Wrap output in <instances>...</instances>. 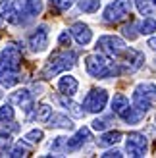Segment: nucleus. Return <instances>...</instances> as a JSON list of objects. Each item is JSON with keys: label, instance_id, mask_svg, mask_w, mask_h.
Here are the masks:
<instances>
[{"label": "nucleus", "instance_id": "obj_1", "mask_svg": "<svg viewBox=\"0 0 156 158\" xmlns=\"http://www.w3.org/2000/svg\"><path fill=\"white\" fill-rule=\"evenodd\" d=\"M43 12V0H2L0 19L12 25H27Z\"/></svg>", "mask_w": 156, "mask_h": 158}, {"label": "nucleus", "instance_id": "obj_2", "mask_svg": "<svg viewBox=\"0 0 156 158\" xmlns=\"http://www.w3.org/2000/svg\"><path fill=\"white\" fill-rule=\"evenodd\" d=\"M21 72V48L18 44H6V48L0 54V83L2 87H10L19 83Z\"/></svg>", "mask_w": 156, "mask_h": 158}, {"label": "nucleus", "instance_id": "obj_3", "mask_svg": "<svg viewBox=\"0 0 156 158\" xmlns=\"http://www.w3.org/2000/svg\"><path fill=\"white\" fill-rule=\"evenodd\" d=\"M85 69L95 79H108V77L120 75L118 62H114L110 56H106L102 52H95L85 58Z\"/></svg>", "mask_w": 156, "mask_h": 158}, {"label": "nucleus", "instance_id": "obj_4", "mask_svg": "<svg viewBox=\"0 0 156 158\" xmlns=\"http://www.w3.org/2000/svg\"><path fill=\"white\" fill-rule=\"evenodd\" d=\"M77 62V52L72 50V48H64V50H56L48 58L46 66L43 69V75L44 79H52L56 77L58 73H64L68 69H72Z\"/></svg>", "mask_w": 156, "mask_h": 158}, {"label": "nucleus", "instance_id": "obj_5", "mask_svg": "<svg viewBox=\"0 0 156 158\" xmlns=\"http://www.w3.org/2000/svg\"><path fill=\"white\" fill-rule=\"evenodd\" d=\"M112 112L118 116L120 120L125 122L127 125H137L139 122L143 120V114L139 112L135 106L129 104V98L123 93L114 94V98H112Z\"/></svg>", "mask_w": 156, "mask_h": 158}, {"label": "nucleus", "instance_id": "obj_6", "mask_svg": "<svg viewBox=\"0 0 156 158\" xmlns=\"http://www.w3.org/2000/svg\"><path fill=\"white\" fill-rule=\"evenodd\" d=\"M156 102V85L152 83H139L133 91V106L141 114H146Z\"/></svg>", "mask_w": 156, "mask_h": 158}, {"label": "nucleus", "instance_id": "obj_7", "mask_svg": "<svg viewBox=\"0 0 156 158\" xmlns=\"http://www.w3.org/2000/svg\"><path fill=\"white\" fill-rule=\"evenodd\" d=\"M131 8H133V0H114L112 4L106 6L102 21L104 23H120L131 15Z\"/></svg>", "mask_w": 156, "mask_h": 158}, {"label": "nucleus", "instance_id": "obj_8", "mask_svg": "<svg viewBox=\"0 0 156 158\" xmlns=\"http://www.w3.org/2000/svg\"><path fill=\"white\" fill-rule=\"evenodd\" d=\"M120 73H133L137 72L139 68H141L145 64V54L141 50H135V48H129V46H125L123 48V52L120 54Z\"/></svg>", "mask_w": 156, "mask_h": 158}, {"label": "nucleus", "instance_id": "obj_9", "mask_svg": "<svg viewBox=\"0 0 156 158\" xmlns=\"http://www.w3.org/2000/svg\"><path fill=\"white\" fill-rule=\"evenodd\" d=\"M125 48V41L116 35H102L96 41V52H102L110 58H118Z\"/></svg>", "mask_w": 156, "mask_h": 158}, {"label": "nucleus", "instance_id": "obj_10", "mask_svg": "<svg viewBox=\"0 0 156 158\" xmlns=\"http://www.w3.org/2000/svg\"><path fill=\"white\" fill-rule=\"evenodd\" d=\"M106 102H108V93L104 89H92V91L87 93V97H85L83 108H85V112L100 114L106 108Z\"/></svg>", "mask_w": 156, "mask_h": 158}, {"label": "nucleus", "instance_id": "obj_11", "mask_svg": "<svg viewBox=\"0 0 156 158\" xmlns=\"http://www.w3.org/2000/svg\"><path fill=\"white\" fill-rule=\"evenodd\" d=\"M125 151L129 156L133 158H141L146 154V151H149V141H146V137L143 135V133H129L127 135V141H125Z\"/></svg>", "mask_w": 156, "mask_h": 158}, {"label": "nucleus", "instance_id": "obj_12", "mask_svg": "<svg viewBox=\"0 0 156 158\" xmlns=\"http://www.w3.org/2000/svg\"><path fill=\"white\" fill-rule=\"evenodd\" d=\"M27 44L33 52H43L46 46H48V29H46V25L37 27L33 33L27 37Z\"/></svg>", "mask_w": 156, "mask_h": 158}, {"label": "nucleus", "instance_id": "obj_13", "mask_svg": "<svg viewBox=\"0 0 156 158\" xmlns=\"http://www.w3.org/2000/svg\"><path fill=\"white\" fill-rule=\"evenodd\" d=\"M10 102L15 104V106H19V108H23L25 114H29L31 110H33V106H35L33 93H31L29 89H18L15 93H12L10 94Z\"/></svg>", "mask_w": 156, "mask_h": 158}, {"label": "nucleus", "instance_id": "obj_14", "mask_svg": "<svg viewBox=\"0 0 156 158\" xmlns=\"http://www.w3.org/2000/svg\"><path fill=\"white\" fill-rule=\"evenodd\" d=\"M89 139H91V129H89V127H81V129H77V133H75L73 137L66 139V147H64V151H66V152L79 151V148H83V145H87V143H89Z\"/></svg>", "mask_w": 156, "mask_h": 158}, {"label": "nucleus", "instance_id": "obj_15", "mask_svg": "<svg viewBox=\"0 0 156 158\" xmlns=\"http://www.w3.org/2000/svg\"><path fill=\"white\" fill-rule=\"evenodd\" d=\"M69 33H72V37H73L81 46L89 44L91 39H92V31H91V27L87 25V23H83V21H75L73 25H72V29H69Z\"/></svg>", "mask_w": 156, "mask_h": 158}, {"label": "nucleus", "instance_id": "obj_16", "mask_svg": "<svg viewBox=\"0 0 156 158\" xmlns=\"http://www.w3.org/2000/svg\"><path fill=\"white\" fill-rule=\"evenodd\" d=\"M58 89H60L62 94H66V97H73L77 93V89H79V83H77L75 77L64 75V77H60V81H58Z\"/></svg>", "mask_w": 156, "mask_h": 158}, {"label": "nucleus", "instance_id": "obj_17", "mask_svg": "<svg viewBox=\"0 0 156 158\" xmlns=\"http://www.w3.org/2000/svg\"><path fill=\"white\" fill-rule=\"evenodd\" d=\"M56 102L62 106V108H66L72 116H75V118H83L85 116V110L77 104V102H73V100H68V97L66 94H62V97H56Z\"/></svg>", "mask_w": 156, "mask_h": 158}, {"label": "nucleus", "instance_id": "obj_18", "mask_svg": "<svg viewBox=\"0 0 156 158\" xmlns=\"http://www.w3.org/2000/svg\"><path fill=\"white\" fill-rule=\"evenodd\" d=\"M46 125L48 127H58V129H73V122L66 118L64 114H50V118L46 120Z\"/></svg>", "mask_w": 156, "mask_h": 158}, {"label": "nucleus", "instance_id": "obj_19", "mask_svg": "<svg viewBox=\"0 0 156 158\" xmlns=\"http://www.w3.org/2000/svg\"><path fill=\"white\" fill-rule=\"evenodd\" d=\"M121 139H123V133L118 131V129H116V131L112 129V131L102 133V135L96 139V145H98V147H112V145H118Z\"/></svg>", "mask_w": 156, "mask_h": 158}, {"label": "nucleus", "instance_id": "obj_20", "mask_svg": "<svg viewBox=\"0 0 156 158\" xmlns=\"http://www.w3.org/2000/svg\"><path fill=\"white\" fill-rule=\"evenodd\" d=\"M33 108H35L33 112L27 114V120H37V122L46 123V120H48L50 114H52V108L48 104H39V106H33Z\"/></svg>", "mask_w": 156, "mask_h": 158}, {"label": "nucleus", "instance_id": "obj_21", "mask_svg": "<svg viewBox=\"0 0 156 158\" xmlns=\"http://www.w3.org/2000/svg\"><path fill=\"white\" fill-rule=\"evenodd\" d=\"M137 31L141 35H152L156 31V18H150V15H146V18L137 25Z\"/></svg>", "mask_w": 156, "mask_h": 158}, {"label": "nucleus", "instance_id": "obj_22", "mask_svg": "<svg viewBox=\"0 0 156 158\" xmlns=\"http://www.w3.org/2000/svg\"><path fill=\"white\" fill-rule=\"evenodd\" d=\"M135 8L139 10V14L143 15H152L154 8H156V0H133Z\"/></svg>", "mask_w": 156, "mask_h": 158}, {"label": "nucleus", "instance_id": "obj_23", "mask_svg": "<svg viewBox=\"0 0 156 158\" xmlns=\"http://www.w3.org/2000/svg\"><path fill=\"white\" fill-rule=\"evenodd\" d=\"M29 154V143H25V141H19L18 145H12L10 147V151H8V156H12V158H19V156H27Z\"/></svg>", "mask_w": 156, "mask_h": 158}, {"label": "nucleus", "instance_id": "obj_24", "mask_svg": "<svg viewBox=\"0 0 156 158\" xmlns=\"http://www.w3.org/2000/svg\"><path fill=\"white\" fill-rule=\"evenodd\" d=\"M100 8V0H79V10L83 14H95Z\"/></svg>", "mask_w": 156, "mask_h": 158}, {"label": "nucleus", "instance_id": "obj_25", "mask_svg": "<svg viewBox=\"0 0 156 158\" xmlns=\"http://www.w3.org/2000/svg\"><path fill=\"white\" fill-rule=\"evenodd\" d=\"M14 118H15V112H14L12 104H2L0 106V122L2 123H12Z\"/></svg>", "mask_w": 156, "mask_h": 158}, {"label": "nucleus", "instance_id": "obj_26", "mask_svg": "<svg viewBox=\"0 0 156 158\" xmlns=\"http://www.w3.org/2000/svg\"><path fill=\"white\" fill-rule=\"evenodd\" d=\"M44 137V133L43 129H31L29 133H25V137H23V141L29 145H37V143H41V139Z\"/></svg>", "mask_w": 156, "mask_h": 158}, {"label": "nucleus", "instance_id": "obj_27", "mask_svg": "<svg viewBox=\"0 0 156 158\" xmlns=\"http://www.w3.org/2000/svg\"><path fill=\"white\" fill-rule=\"evenodd\" d=\"M121 33H123V37H127L129 41H135L137 39V23L135 21H129V23H125V25L121 27Z\"/></svg>", "mask_w": 156, "mask_h": 158}, {"label": "nucleus", "instance_id": "obj_28", "mask_svg": "<svg viewBox=\"0 0 156 158\" xmlns=\"http://www.w3.org/2000/svg\"><path fill=\"white\" fill-rule=\"evenodd\" d=\"M75 4V0H50V6L56 8L58 12H66Z\"/></svg>", "mask_w": 156, "mask_h": 158}, {"label": "nucleus", "instance_id": "obj_29", "mask_svg": "<svg viewBox=\"0 0 156 158\" xmlns=\"http://www.w3.org/2000/svg\"><path fill=\"white\" fill-rule=\"evenodd\" d=\"M64 147H66V137H56V139L50 143V151H52V152H58V154L62 156V154L66 152Z\"/></svg>", "mask_w": 156, "mask_h": 158}, {"label": "nucleus", "instance_id": "obj_30", "mask_svg": "<svg viewBox=\"0 0 156 158\" xmlns=\"http://www.w3.org/2000/svg\"><path fill=\"white\" fill-rule=\"evenodd\" d=\"M112 122V118H96L95 122H92V129H96V131H104V129H108L110 127V123Z\"/></svg>", "mask_w": 156, "mask_h": 158}, {"label": "nucleus", "instance_id": "obj_31", "mask_svg": "<svg viewBox=\"0 0 156 158\" xmlns=\"http://www.w3.org/2000/svg\"><path fill=\"white\" fill-rule=\"evenodd\" d=\"M58 44L64 46V48H69V46H72V33H68V31H62L60 37H58Z\"/></svg>", "mask_w": 156, "mask_h": 158}, {"label": "nucleus", "instance_id": "obj_32", "mask_svg": "<svg viewBox=\"0 0 156 158\" xmlns=\"http://www.w3.org/2000/svg\"><path fill=\"white\" fill-rule=\"evenodd\" d=\"M102 158H121V151H118V148H110V151H106L104 154H100Z\"/></svg>", "mask_w": 156, "mask_h": 158}, {"label": "nucleus", "instance_id": "obj_33", "mask_svg": "<svg viewBox=\"0 0 156 158\" xmlns=\"http://www.w3.org/2000/svg\"><path fill=\"white\" fill-rule=\"evenodd\" d=\"M149 46L152 50H156V37H152V39H149Z\"/></svg>", "mask_w": 156, "mask_h": 158}, {"label": "nucleus", "instance_id": "obj_34", "mask_svg": "<svg viewBox=\"0 0 156 158\" xmlns=\"http://www.w3.org/2000/svg\"><path fill=\"white\" fill-rule=\"evenodd\" d=\"M4 98V93H2V89H0V100H2Z\"/></svg>", "mask_w": 156, "mask_h": 158}]
</instances>
